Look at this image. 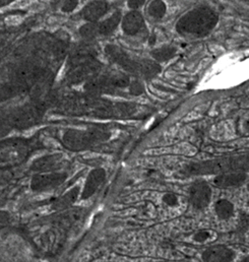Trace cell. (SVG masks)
<instances>
[{"instance_id": "30", "label": "cell", "mask_w": 249, "mask_h": 262, "mask_svg": "<svg viewBox=\"0 0 249 262\" xmlns=\"http://www.w3.org/2000/svg\"><path fill=\"white\" fill-rule=\"evenodd\" d=\"M246 127H247V129H248V131H249V119H248V121H247V122H246Z\"/></svg>"}, {"instance_id": "20", "label": "cell", "mask_w": 249, "mask_h": 262, "mask_svg": "<svg viewBox=\"0 0 249 262\" xmlns=\"http://www.w3.org/2000/svg\"><path fill=\"white\" fill-rule=\"evenodd\" d=\"M148 12L152 17L160 19L166 13V4L163 1H153L148 7Z\"/></svg>"}, {"instance_id": "25", "label": "cell", "mask_w": 249, "mask_h": 262, "mask_svg": "<svg viewBox=\"0 0 249 262\" xmlns=\"http://www.w3.org/2000/svg\"><path fill=\"white\" fill-rule=\"evenodd\" d=\"M78 4V1L76 0H69V1H65L61 6V10L64 12H70L72 11Z\"/></svg>"}, {"instance_id": "29", "label": "cell", "mask_w": 249, "mask_h": 262, "mask_svg": "<svg viewBox=\"0 0 249 262\" xmlns=\"http://www.w3.org/2000/svg\"><path fill=\"white\" fill-rule=\"evenodd\" d=\"M240 262H249V255L245 256V257H243V258L240 260Z\"/></svg>"}, {"instance_id": "21", "label": "cell", "mask_w": 249, "mask_h": 262, "mask_svg": "<svg viewBox=\"0 0 249 262\" xmlns=\"http://www.w3.org/2000/svg\"><path fill=\"white\" fill-rule=\"evenodd\" d=\"M109 77H110V80H111L113 86L125 88V86L130 85L129 77L122 72H114L111 75H109Z\"/></svg>"}, {"instance_id": "24", "label": "cell", "mask_w": 249, "mask_h": 262, "mask_svg": "<svg viewBox=\"0 0 249 262\" xmlns=\"http://www.w3.org/2000/svg\"><path fill=\"white\" fill-rule=\"evenodd\" d=\"M33 118H34V114H32L30 110L28 112L24 111V112L19 113L16 116V119L18 120V124L19 125H27V124H29L33 120Z\"/></svg>"}, {"instance_id": "26", "label": "cell", "mask_w": 249, "mask_h": 262, "mask_svg": "<svg viewBox=\"0 0 249 262\" xmlns=\"http://www.w3.org/2000/svg\"><path fill=\"white\" fill-rule=\"evenodd\" d=\"M163 200H164V202H165L167 205H169V206H174V205H176L177 202H178V198H177V196H176L175 194H173V193H167V194H165L164 197H163Z\"/></svg>"}, {"instance_id": "1", "label": "cell", "mask_w": 249, "mask_h": 262, "mask_svg": "<svg viewBox=\"0 0 249 262\" xmlns=\"http://www.w3.org/2000/svg\"><path fill=\"white\" fill-rule=\"evenodd\" d=\"M249 171V154L192 163L183 170L185 175H211Z\"/></svg>"}, {"instance_id": "28", "label": "cell", "mask_w": 249, "mask_h": 262, "mask_svg": "<svg viewBox=\"0 0 249 262\" xmlns=\"http://www.w3.org/2000/svg\"><path fill=\"white\" fill-rule=\"evenodd\" d=\"M144 4V0H129L127 1V5L130 9L133 11H136L138 8H140Z\"/></svg>"}, {"instance_id": "18", "label": "cell", "mask_w": 249, "mask_h": 262, "mask_svg": "<svg viewBox=\"0 0 249 262\" xmlns=\"http://www.w3.org/2000/svg\"><path fill=\"white\" fill-rule=\"evenodd\" d=\"M215 210L217 215L221 220H228L234 213V206L230 201L226 199H221L216 203Z\"/></svg>"}, {"instance_id": "10", "label": "cell", "mask_w": 249, "mask_h": 262, "mask_svg": "<svg viewBox=\"0 0 249 262\" xmlns=\"http://www.w3.org/2000/svg\"><path fill=\"white\" fill-rule=\"evenodd\" d=\"M108 4L106 1H91L82 9L81 15L90 23H96L107 11Z\"/></svg>"}, {"instance_id": "19", "label": "cell", "mask_w": 249, "mask_h": 262, "mask_svg": "<svg viewBox=\"0 0 249 262\" xmlns=\"http://www.w3.org/2000/svg\"><path fill=\"white\" fill-rule=\"evenodd\" d=\"M140 75L147 78H153L161 72V66L156 61L140 60Z\"/></svg>"}, {"instance_id": "5", "label": "cell", "mask_w": 249, "mask_h": 262, "mask_svg": "<svg viewBox=\"0 0 249 262\" xmlns=\"http://www.w3.org/2000/svg\"><path fill=\"white\" fill-rule=\"evenodd\" d=\"M212 189L208 183L203 181L195 182L189 190V200L191 205L196 209L206 207L211 201Z\"/></svg>"}, {"instance_id": "7", "label": "cell", "mask_w": 249, "mask_h": 262, "mask_svg": "<svg viewBox=\"0 0 249 262\" xmlns=\"http://www.w3.org/2000/svg\"><path fill=\"white\" fill-rule=\"evenodd\" d=\"M234 257V251L225 246L210 247L205 249L201 255L203 262H231Z\"/></svg>"}, {"instance_id": "11", "label": "cell", "mask_w": 249, "mask_h": 262, "mask_svg": "<svg viewBox=\"0 0 249 262\" xmlns=\"http://www.w3.org/2000/svg\"><path fill=\"white\" fill-rule=\"evenodd\" d=\"M246 180V174L244 172H233V173H225L218 175L214 183L216 186L220 188H229L236 187L241 185Z\"/></svg>"}, {"instance_id": "13", "label": "cell", "mask_w": 249, "mask_h": 262, "mask_svg": "<svg viewBox=\"0 0 249 262\" xmlns=\"http://www.w3.org/2000/svg\"><path fill=\"white\" fill-rule=\"evenodd\" d=\"M95 51L93 48L89 46L78 47L76 50H74L69 58V64L73 67L84 66L86 63L92 62V59L95 55Z\"/></svg>"}, {"instance_id": "23", "label": "cell", "mask_w": 249, "mask_h": 262, "mask_svg": "<svg viewBox=\"0 0 249 262\" xmlns=\"http://www.w3.org/2000/svg\"><path fill=\"white\" fill-rule=\"evenodd\" d=\"M129 92L133 96H140L141 94L144 93L143 84L140 81H138V80H133V81L130 82Z\"/></svg>"}, {"instance_id": "4", "label": "cell", "mask_w": 249, "mask_h": 262, "mask_svg": "<svg viewBox=\"0 0 249 262\" xmlns=\"http://www.w3.org/2000/svg\"><path fill=\"white\" fill-rule=\"evenodd\" d=\"M66 177L65 173L38 174L33 177L31 181V188L34 191H47L63 184Z\"/></svg>"}, {"instance_id": "9", "label": "cell", "mask_w": 249, "mask_h": 262, "mask_svg": "<svg viewBox=\"0 0 249 262\" xmlns=\"http://www.w3.org/2000/svg\"><path fill=\"white\" fill-rule=\"evenodd\" d=\"M144 28V19L139 11H130L122 19V30L126 35L135 36Z\"/></svg>"}, {"instance_id": "6", "label": "cell", "mask_w": 249, "mask_h": 262, "mask_svg": "<svg viewBox=\"0 0 249 262\" xmlns=\"http://www.w3.org/2000/svg\"><path fill=\"white\" fill-rule=\"evenodd\" d=\"M96 134L93 132L87 131L70 130L65 133L64 135V143L66 146L73 150L82 149L90 144L94 143L96 140Z\"/></svg>"}, {"instance_id": "12", "label": "cell", "mask_w": 249, "mask_h": 262, "mask_svg": "<svg viewBox=\"0 0 249 262\" xmlns=\"http://www.w3.org/2000/svg\"><path fill=\"white\" fill-rule=\"evenodd\" d=\"M60 161H61V155L46 156L36 160L32 164L31 168L35 172H48L58 168Z\"/></svg>"}, {"instance_id": "27", "label": "cell", "mask_w": 249, "mask_h": 262, "mask_svg": "<svg viewBox=\"0 0 249 262\" xmlns=\"http://www.w3.org/2000/svg\"><path fill=\"white\" fill-rule=\"evenodd\" d=\"M210 238V233L208 231H200L198 233H196L193 237L194 241L196 242H204Z\"/></svg>"}, {"instance_id": "14", "label": "cell", "mask_w": 249, "mask_h": 262, "mask_svg": "<svg viewBox=\"0 0 249 262\" xmlns=\"http://www.w3.org/2000/svg\"><path fill=\"white\" fill-rule=\"evenodd\" d=\"M99 66L93 64L92 62L86 63L84 66L73 67V69L68 73V79L72 82H79L84 79L92 76V74L98 69Z\"/></svg>"}, {"instance_id": "8", "label": "cell", "mask_w": 249, "mask_h": 262, "mask_svg": "<svg viewBox=\"0 0 249 262\" xmlns=\"http://www.w3.org/2000/svg\"><path fill=\"white\" fill-rule=\"evenodd\" d=\"M105 177L106 173L102 168L93 170L86 180V184L84 186V190L81 193V198L88 199L93 196L98 190V188L101 186V184L104 182Z\"/></svg>"}, {"instance_id": "22", "label": "cell", "mask_w": 249, "mask_h": 262, "mask_svg": "<svg viewBox=\"0 0 249 262\" xmlns=\"http://www.w3.org/2000/svg\"><path fill=\"white\" fill-rule=\"evenodd\" d=\"M79 34L84 38L92 39L97 34H99V25H97L96 23H88L79 29Z\"/></svg>"}, {"instance_id": "15", "label": "cell", "mask_w": 249, "mask_h": 262, "mask_svg": "<svg viewBox=\"0 0 249 262\" xmlns=\"http://www.w3.org/2000/svg\"><path fill=\"white\" fill-rule=\"evenodd\" d=\"M120 20H121V13L118 11L114 12L110 17L103 20L99 25V34L104 35V36L110 35L111 33H113L116 30Z\"/></svg>"}, {"instance_id": "3", "label": "cell", "mask_w": 249, "mask_h": 262, "mask_svg": "<svg viewBox=\"0 0 249 262\" xmlns=\"http://www.w3.org/2000/svg\"><path fill=\"white\" fill-rule=\"evenodd\" d=\"M108 57L118 66H121L127 72L133 75H140V63L131 59L128 54L115 45H108L105 48Z\"/></svg>"}, {"instance_id": "16", "label": "cell", "mask_w": 249, "mask_h": 262, "mask_svg": "<svg viewBox=\"0 0 249 262\" xmlns=\"http://www.w3.org/2000/svg\"><path fill=\"white\" fill-rule=\"evenodd\" d=\"M177 50L173 46H164L158 49H155L151 52V56L156 60V62H164L173 58Z\"/></svg>"}, {"instance_id": "17", "label": "cell", "mask_w": 249, "mask_h": 262, "mask_svg": "<svg viewBox=\"0 0 249 262\" xmlns=\"http://www.w3.org/2000/svg\"><path fill=\"white\" fill-rule=\"evenodd\" d=\"M79 193V188L78 187H74L71 190H69L67 193H65L64 195L58 198L54 204H53V208L54 209H63L68 207L69 205H71L78 196Z\"/></svg>"}, {"instance_id": "2", "label": "cell", "mask_w": 249, "mask_h": 262, "mask_svg": "<svg viewBox=\"0 0 249 262\" xmlns=\"http://www.w3.org/2000/svg\"><path fill=\"white\" fill-rule=\"evenodd\" d=\"M218 14L209 7H198L184 14L177 23L179 34L194 37L208 35L217 25Z\"/></svg>"}, {"instance_id": "31", "label": "cell", "mask_w": 249, "mask_h": 262, "mask_svg": "<svg viewBox=\"0 0 249 262\" xmlns=\"http://www.w3.org/2000/svg\"><path fill=\"white\" fill-rule=\"evenodd\" d=\"M247 189H248V190H249V183H248V185H247Z\"/></svg>"}, {"instance_id": "32", "label": "cell", "mask_w": 249, "mask_h": 262, "mask_svg": "<svg viewBox=\"0 0 249 262\" xmlns=\"http://www.w3.org/2000/svg\"><path fill=\"white\" fill-rule=\"evenodd\" d=\"M158 262H164V261H158Z\"/></svg>"}]
</instances>
